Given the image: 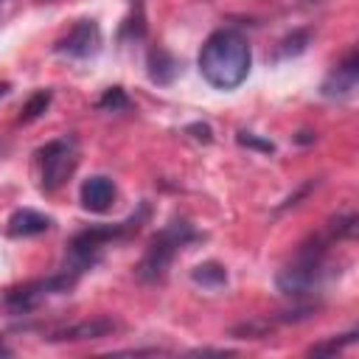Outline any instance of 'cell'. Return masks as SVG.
Listing matches in <instances>:
<instances>
[{"label": "cell", "instance_id": "6da1fadb", "mask_svg": "<svg viewBox=\"0 0 359 359\" xmlns=\"http://www.w3.org/2000/svg\"><path fill=\"white\" fill-rule=\"evenodd\" d=\"M252 50L241 31L219 28L199 50V73L216 90H236L250 73Z\"/></svg>", "mask_w": 359, "mask_h": 359}, {"label": "cell", "instance_id": "7a4b0ae2", "mask_svg": "<svg viewBox=\"0 0 359 359\" xmlns=\"http://www.w3.org/2000/svg\"><path fill=\"white\" fill-rule=\"evenodd\" d=\"M331 244H337V238L331 236V230L325 227L323 233L306 238L294 258L278 272L275 283L283 294L289 297H306L311 292H317L323 286V280L328 278V269H325V258H328V250Z\"/></svg>", "mask_w": 359, "mask_h": 359}, {"label": "cell", "instance_id": "3957f363", "mask_svg": "<svg viewBox=\"0 0 359 359\" xmlns=\"http://www.w3.org/2000/svg\"><path fill=\"white\" fill-rule=\"evenodd\" d=\"M149 216V205L143 202L140 210L135 216H129L126 222L121 224H104V227H90V230H81L70 238L67 244V255H65V269L73 272V275H81L84 269H90L93 264H98L101 252L107 244L112 241H121V238H129L132 233L140 230V224L146 222Z\"/></svg>", "mask_w": 359, "mask_h": 359}, {"label": "cell", "instance_id": "277c9868", "mask_svg": "<svg viewBox=\"0 0 359 359\" xmlns=\"http://www.w3.org/2000/svg\"><path fill=\"white\" fill-rule=\"evenodd\" d=\"M199 238V233L185 222V219H174L171 224H165L146 247L140 264H137V278L143 283H160L165 275H168V266L177 255L180 247H185L188 241Z\"/></svg>", "mask_w": 359, "mask_h": 359}, {"label": "cell", "instance_id": "5b68a950", "mask_svg": "<svg viewBox=\"0 0 359 359\" xmlns=\"http://www.w3.org/2000/svg\"><path fill=\"white\" fill-rule=\"evenodd\" d=\"M36 160H39V188L45 194H53L67 182V177L79 163L76 140L73 137L50 140L36 151Z\"/></svg>", "mask_w": 359, "mask_h": 359}, {"label": "cell", "instance_id": "8992f818", "mask_svg": "<svg viewBox=\"0 0 359 359\" xmlns=\"http://www.w3.org/2000/svg\"><path fill=\"white\" fill-rule=\"evenodd\" d=\"M76 280H79V275H73V272L65 269V272H59V275L39 278V280H31V283H22V286L11 289L3 303H6V309H8L11 314H28V311H34L45 297L70 292V289L76 286Z\"/></svg>", "mask_w": 359, "mask_h": 359}, {"label": "cell", "instance_id": "52a82bcc", "mask_svg": "<svg viewBox=\"0 0 359 359\" xmlns=\"http://www.w3.org/2000/svg\"><path fill=\"white\" fill-rule=\"evenodd\" d=\"M101 50V28L95 20H81L76 22L67 36L56 42V53L70 56V59H90Z\"/></svg>", "mask_w": 359, "mask_h": 359}, {"label": "cell", "instance_id": "ba28073f", "mask_svg": "<svg viewBox=\"0 0 359 359\" xmlns=\"http://www.w3.org/2000/svg\"><path fill=\"white\" fill-rule=\"evenodd\" d=\"M356 81H359V59H356V50H351L345 56V62H339L323 81V95L325 98H348L356 90Z\"/></svg>", "mask_w": 359, "mask_h": 359}, {"label": "cell", "instance_id": "9c48e42d", "mask_svg": "<svg viewBox=\"0 0 359 359\" xmlns=\"http://www.w3.org/2000/svg\"><path fill=\"white\" fill-rule=\"evenodd\" d=\"M115 328H118V323H115L112 317H93V320H81V323H73V325L56 328L48 339H53V342H84V339H101V337H109Z\"/></svg>", "mask_w": 359, "mask_h": 359}, {"label": "cell", "instance_id": "30bf717a", "mask_svg": "<svg viewBox=\"0 0 359 359\" xmlns=\"http://www.w3.org/2000/svg\"><path fill=\"white\" fill-rule=\"evenodd\" d=\"M79 199H81V208L90 210V213H107L112 208V202H115V185H112L109 177L95 174V177L81 182Z\"/></svg>", "mask_w": 359, "mask_h": 359}, {"label": "cell", "instance_id": "8fae6325", "mask_svg": "<svg viewBox=\"0 0 359 359\" xmlns=\"http://www.w3.org/2000/svg\"><path fill=\"white\" fill-rule=\"evenodd\" d=\"M48 227H50V219L42 216V213H36V210H31V208H22V210L11 213V219H8V236H14V238L39 236Z\"/></svg>", "mask_w": 359, "mask_h": 359}, {"label": "cell", "instance_id": "7c38bea8", "mask_svg": "<svg viewBox=\"0 0 359 359\" xmlns=\"http://www.w3.org/2000/svg\"><path fill=\"white\" fill-rule=\"evenodd\" d=\"M177 73H180V65H177V59H174L168 50L157 48V50L149 53V76H151V81H157V84H171Z\"/></svg>", "mask_w": 359, "mask_h": 359}, {"label": "cell", "instance_id": "4fadbf2b", "mask_svg": "<svg viewBox=\"0 0 359 359\" xmlns=\"http://www.w3.org/2000/svg\"><path fill=\"white\" fill-rule=\"evenodd\" d=\"M191 280L202 289H224L227 286V269L219 261H205L191 269Z\"/></svg>", "mask_w": 359, "mask_h": 359}, {"label": "cell", "instance_id": "5bb4252c", "mask_svg": "<svg viewBox=\"0 0 359 359\" xmlns=\"http://www.w3.org/2000/svg\"><path fill=\"white\" fill-rule=\"evenodd\" d=\"M50 90H39V93H34L25 104H22V112H20V121L22 123H28V121H36L48 107H50Z\"/></svg>", "mask_w": 359, "mask_h": 359}, {"label": "cell", "instance_id": "9a60e30c", "mask_svg": "<svg viewBox=\"0 0 359 359\" xmlns=\"http://www.w3.org/2000/svg\"><path fill=\"white\" fill-rule=\"evenodd\" d=\"M272 320H250V323H241L233 328V337L236 339H264L269 331H272Z\"/></svg>", "mask_w": 359, "mask_h": 359}, {"label": "cell", "instance_id": "2e32d148", "mask_svg": "<svg viewBox=\"0 0 359 359\" xmlns=\"http://www.w3.org/2000/svg\"><path fill=\"white\" fill-rule=\"evenodd\" d=\"M309 39H311L309 31H292V36H286V39L280 42L278 56L286 59V56H297V53H303V50L309 48Z\"/></svg>", "mask_w": 359, "mask_h": 359}, {"label": "cell", "instance_id": "e0dca14e", "mask_svg": "<svg viewBox=\"0 0 359 359\" xmlns=\"http://www.w3.org/2000/svg\"><path fill=\"white\" fill-rule=\"evenodd\" d=\"M95 107H98V109H107V112H121V109H129V95H126L121 87H109V90L98 98Z\"/></svg>", "mask_w": 359, "mask_h": 359}, {"label": "cell", "instance_id": "ac0fdd59", "mask_svg": "<svg viewBox=\"0 0 359 359\" xmlns=\"http://www.w3.org/2000/svg\"><path fill=\"white\" fill-rule=\"evenodd\" d=\"M356 339V331H348V334H342V337H331V339H325V342H317V345H311L309 348V353L311 356H323V353H339L345 345H351Z\"/></svg>", "mask_w": 359, "mask_h": 359}, {"label": "cell", "instance_id": "d6986e66", "mask_svg": "<svg viewBox=\"0 0 359 359\" xmlns=\"http://www.w3.org/2000/svg\"><path fill=\"white\" fill-rule=\"evenodd\" d=\"M238 143L241 146H252V149H261V151H275V146L269 140H258L252 132H238Z\"/></svg>", "mask_w": 359, "mask_h": 359}, {"label": "cell", "instance_id": "ffe728a7", "mask_svg": "<svg viewBox=\"0 0 359 359\" xmlns=\"http://www.w3.org/2000/svg\"><path fill=\"white\" fill-rule=\"evenodd\" d=\"M188 132H191L196 140L210 143V126H208V123H191V126H188Z\"/></svg>", "mask_w": 359, "mask_h": 359}, {"label": "cell", "instance_id": "44dd1931", "mask_svg": "<svg viewBox=\"0 0 359 359\" xmlns=\"http://www.w3.org/2000/svg\"><path fill=\"white\" fill-rule=\"evenodd\" d=\"M297 140H300V143H309V140H311V135H309V132H300V137H297Z\"/></svg>", "mask_w": 359, "mask_h": 359}, {"label": "cell", "instance_id": "7402d4cb", "mask_svg": "<svg viewBox=\"0 0 359 359\" xmlns=\"http://www.w3.org/2000/svg\"><path fill=\"white\" fill-rule=\"evenodd\" d=\"M6 93H8V84L3 81V84H0V95H6Z\"/></svg>", "mask_w": 359, "mask_h": 359}, {"label": "cell", "instance_id": "603a6c76", "mask_svg": "<svg viewBox=\"0 0 359 359\" xmlns=\"http://www.w3.org/2000/svg\"><path fill=\"white\" fill-rule=\"evenodd\" d=\"M0 353H11V351H8V348H6L3 342H0Z\"/></svg>", "mask_w": 359, "mask_h": 359}, {"label": "cell", "instance_id": "cb8c5ba5", "mask_svg": "<svg viewBox=\"0 0 359 359\" xmlns=\"http://www.w3.org/2000/svg\"><path fill=\"white\" fill-rule=\"evenodd\" d=\"M42 3H50V0H42Z\"/></svg>", "mask_w": 359, "mask_h": 359}, {"label": "cell", "instance_id": "d4e9b609", "mask_svg": "<svg viewBox=\"0 0 359 359\" xmlns=\"http://www.w3.org/2000/svg\"><path fill=\"white\" fill-rule=\"evenodd\" d=\"M309 3H314V0H309Z\"/></svg>", "mask_w": 359, "mask_h": 359}]
</instances>
